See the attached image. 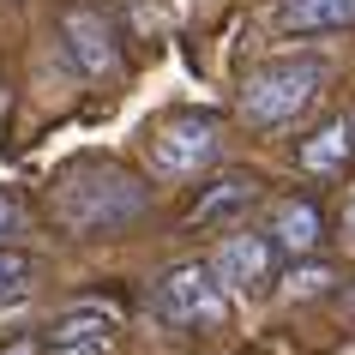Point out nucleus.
<instances>
[{
    "instance_id": "9d476101",
    "label": "nucleus",
    "mask_w": 355,
    "mask_h": 355,
    "mask_svg": "<svg viewBox=\"0 0 355 355\" xmlns=\"http://www.w3.org/2000/svg\"><path fill=\"white\" fill-rule=\"evenodd\" d=\"M253 199H259V181H253V175H223V181H211V193H199L193 223H217V217L253 205Z\"/></svg>"
},
{
    "instance_id": "9b49d317",
    "label": "nucleus",
    "mask_w": 355,
    "mask_h": 355,
    "mask_svg": "<svg viewBox=\"0 0 355 355\" xmlns=\"http://www.w3.org/2000/svg\"><path fill=\"white\" fill-rule=\"evenodd\" d=\"M114 313H103V307H73V313H60L55 325H49V343H114Z\"/></svg>"
},
{
    "instance_id": "1a4fd4ad",
    "label": "nucleus",
    "mask_w": 355,
    "mask_h": 355,
    "mask_svg": "<svg viewBox=\"0 0 355 355\" xmlns=\"http://www.w3.org/2000/svg\"><path fill=\"white\" fill-rule=\"evenodd\" d=\"M277 24L295 37H331L355 31V0H277Z\"/></svg>"
},
{
    "instance_id": "7ed1b4c3",
    "label": "nucleus",
    "mask_w": 355,
    "mask_h": 355,
    "mask_svg": "<svg viewBox=\"0 0 355 355\" xmlns=\"http://www.w3.org/2000/svg\"><path fill=\"white\" fill-rule=\"evenodd\" d=\"M157 319L163 325H175V331H223L229 325V283L217 277V265L211 259H187L175 265V271H163L157 277Z\"/></svg>"
},
{
    "instance_id": "f8f14e48",
    "label": "nucleus",
    "mask_w": 355,
    "mask_h": 355,
    "mask_svg": "<svg viewBox=\"0 0 355 355\" xmlns=\"http://www.w3.org/2000/svg\"><path fill=\"white\" fill-rule=\"evenodd\" d=\"M31 271H37V259L24 247H0V307L31 295Z\"/></svg>"
},
{
    "instance_id": "f257e3e1",
    "label": "nucleus",
    "mask_w": 355,
    "mask_h": 355,
    "mask_svg": "<svg viewBox=\"0 0 355 355\" xmlns=\"http://www.w3.org/2000/svg\"><path fill=\"white\" fill-rule=\"evenodd\" d=\"M150 211V187L114 157H78L60 168L55 181V217L67 235L96 241V235H121Z\"/></svg>"
},
{
    "instance_id": "20e7f679",
    "label": "nucleus",
    "mask_w": 355,
    "mask_h": 355,
    "mask_svg": "<svg viewBox=\"0 0 355 355\" xmlns=\"http://www.w3.org/2000/svg\"><path fill=\"white\" fill-rule=\"evenodd\" d=\"M223 157V127L217 114H199V109H181V114H163L150 127V175L163 181H193L199 168H211Z\"/></svg>"
},
{
    "instance_id": "f3484780",
    "label": "nucleus",
    "mask_w": 355,
    "mask_h": 355,
    "mask_svg": "<svg viewBox=\"0 0 355 355\" xmlns=\"http://www.w3.org/2000/svg\"><path fill=\"white\" fill-rule=\"evenodd\" d=\"M343 235H349V247H355V205L343 211Z\"/></svg>"
},
{
    "instance_id": "ddd939ff",
    "label": "nucleus",
    "mask_w": 355,
    "mask_h": 355,
    "mask_svg": "<svg viewBox=\"0 0 355 355\" xmlns=\"http://www.w3.org/2000/svg\"><path fill=\"white\" fill-rule=\"evenodd\" d=\"M337 283V271L331 265H295V271H289V289H295L301 301H313V295H325V289H331Z\"/></svg>"
},
{
    "instance_id": "0eeeda50",
    "label": "nucleus",
    "mask_w": 355,
    "mask_h": 355,
    "mask_svg": "<svg viewBox=\"0 0 355 355\" xmlns=\"http://www.w3.org/2000/svg\"><path fill=\"white\" fill-rule=\"evenodd\" d=\"M295 163H301V175H343V168L355 163V121L349 114L325 121L313 139L295 145Z\"/></svg>"
},
{
    "instance_id": "39448f33",
    "label": "nucleus",
    "mask_w": 355,
    "mask_h": 355,
    "mask_svg": "<svg viewBox=\"0 0 355 355\" xmlns=\"http://www.w3.org/2000/svg\"><path fill=\"white\" fill-rule=\"evenodd\" d=\"M60 42L85 78H121V42H114V24L91 6H67L60 12Z\"/></svg>"
},
{
    "instance_id": "f03ea898",
    "label": "nucleus",
    "mask_w": 355,
    "mask_h": 355,
    "mask_svg": "<svg viewBox=\"0 0 355 355\" xmlns=\"http://www.w3.org/2000/svg\"><path fill=\"white\" fill-rule=\"evenodd\" d=\"M325 85H331V67L319 55L265 60V67H253L247 85H241V114H247V127H259V132H283L325 96Z\"/></svg>"
},
{
    "instance_id": "2eb2a0df",
    "label": "nucleus",
    "mask_w": 355,
    "mask_h": 355,
    "mask_svg": "<svg viewBox=\"0 0 355 355\" xmlns=\"http://www.w3.org/2000/svg\"><path fill=\"white\" fill-rule=\"evenodd\" d=\"M0 355H49V331H24L12 343H0Z\"/></svg>"
},
{
    "instance_id": "4468645a",
    "label": "nucleus",
    "mask_w": 355,
    "mask_h": 355,
    "mask_svg": "<svg viewBox=\"0 0 355 355\" xmlns=\"http://www.w3.org/2000/svg\"><path fill=\"white\" fill-rule=\"evenodd\" d=\"M19 223H24L19 193H6V187H0V247H6V235H19Z\"/></svg>"
},
{
    "instance_id": "423d86ee",
    "label": "nucleus",
    "mask_w": 355,
    "mask_h": 355,
    "mask_svg": "<svg viewBox=\"0 0 355 355\" xmlns=\"http://www.w3.org/2000/svg\"><path fill=\"white\" fill-rule=\"evenodd\" d=\"M211 265L235 295H265L277 283V241H271V229L265 235H223Z\"/></svg>"
},
{
    "instance_id": "6e6552de",
    "label": "nucleus",
    "mask_w": 355,
    "mask_h": 355,
    "mask_svg": "<svg viewBox=\"0 0 355 355\" xmlns=\"http://www.w3.org/2000/svg\"><path fill=\"white\" fill-rule=\"evenodd\" d=\"M271 241H277V253H289V259L319 253V241H325V217H319V205H313V199H283V205L271 211Z\"/></svg>"
},
{
    "instance_id": "dca6fc26",
    "label": "nucleus",
    "mask_w": 355,
    "mask_h": 355,
    "mask_svg": "<svg viewBox=\"0 0 355 355\" xmlns=\"http://www.w3.org/2000/svg\"><path fill=\"white\" fill-rule=\"evenodd\" d=\"M49 355H109V343H49Z\"/></svg>"
}]
</instances>
